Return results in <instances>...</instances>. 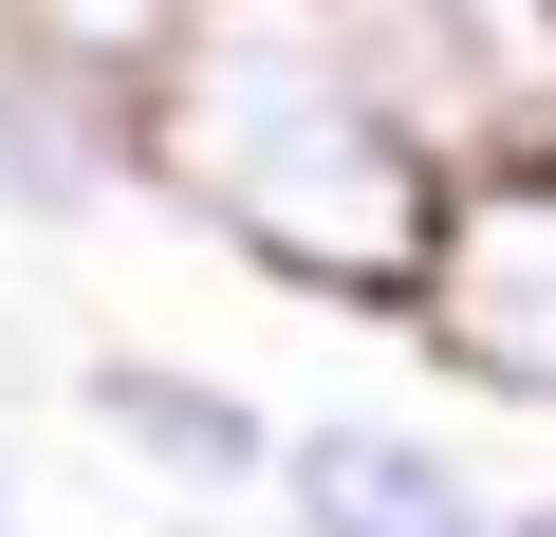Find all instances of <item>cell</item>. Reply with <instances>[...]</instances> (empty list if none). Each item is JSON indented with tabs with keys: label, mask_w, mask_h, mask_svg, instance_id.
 <instances>
[{
	"label": "cell",
	"mask_w": 556,
	"mask_h": 537,
	"mask_svg": "<svg viewBox=\"0 0 556 537\" xmlns=\"http://www.w3.org/2000/svg\"><path fill=\"white\" fill-rule=\"evenodd\" d=\"M130 130H149V204H186L278 297H316V316H408L427 297V241H445L464 167L371 75L353 0H204L167 38V75L130 93Z\"/></svg>",
	"instance_id": "obj_1"
},
{
	"label": "cell",
	"mask_w": 556,
	"mask_h": 537,
	"mask_svg": "<svg viewBox=\"0 0 556 537\" xmlns=\"http://www.w3.org/2000/svg\"><path fill=\"white\" fill-rule=\"evenodd\" d=\"M408 353L445 389H482V408H556V149H501V167L445 186Z\"/></svg>",
	"instance_id": "obj_2"
},
{
	"label": "cell",
	"mask_w": 556,
	"mask_h": 537,
	"mask_svg": "<svg viewBox=\"0 0 556 537\" xmlns=\"http://www.w3.org/2000/svg\"><path fill=\"white\" fill-rule=\"evenodd\" d=\"M75 426H93L130 482H167V500H278V463H298V408H260L241 371H204V353H167V334L75 353Z\"/></svg>",
	"instance_id": "obj_3"
},
{
	"label": "cell",
	"mask_w": 556,
	"mask_h": 537,
	"mask_svg": "<svg viewBox=\"0 0 556 537\" xmlns=\"http://www.w3.org/2000/svg\"><path fill=\"white\" fill-rule=\"evenodd\" d=\"M278 537H501V482L427 408H298L278 463Z\"/></svg>",
	"instance_id": "obj_4"
},
{
	"label": "cell",
	"mask_w": 556,
	"mask_h": 537,
	"mask_svg": "<svg viewBox=\"0 0 556 537\" xmlns=\"http://www.w3.org/2000/svg\"><path fill=\"white\" fill-rule=\"evenodd\" d=\"M112 204H149L130 75H93V56H56V38L0 20V222H20V241H75Z\"/></svg>",
	"instance_id": "obj_5"
},
{
	"label": "cell",
	"mask_w": 556,
	"mask_h": 537,
	"mask_svg": "<svg viewBox=\"0 0 556 537\" xmlns=\"http://www.w3.org/2000/svg\"><path fill=\"white\" fill-rule=\"evenodd\" d=\"M0 20H20V38H56V56H93V75H167V38L204 20V0H0Z\"/></svg>",
	"instance_id": "obj_6"
},
{
	"label": "cell",
	"mask_w": 556,
	"mask_h": 537,
	"mask_svg": "<svg viewBox=\"0 0 556 537\" xmlns=\"http://www.w3.org/2000/svg\"><path fill=\"white\" fill-rule=\"evenodd\" d=\"M501 537H556V482H519V500H501Z\"/></svg>",
	"instance_id": "obj_7"
},
{
	"label": "cell",
	"mask_w": 556,
	"mask_h": 537,
	"mask_svg": "<svg viewBox=\"0 0 556 537\" xmlns=\"http://www.w3.org/2000/svg\"><path fill=\"white\" fill-rule=\"evenodd\" d=\"M0 537H20V445H0Z\"/></svg>",
	"instance_id": "obj_8"
}]
</instances>
